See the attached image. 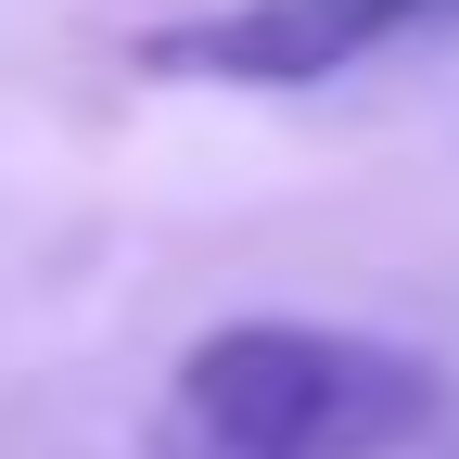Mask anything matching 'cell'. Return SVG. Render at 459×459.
Wrapping results in <instances>:
<instances>
[{"instance_id":"cell-1","label":"cell","mask_w":459,"mask_h":459,"mask_svg":"<svg viewBox=\"0 0 459 459\" xmlns=\"http://www.w3.org/2000/svg\"><path fill=\"white\" fill-rule=\"evenodd\" d=\"M434 370L370 332L243 319L204 332L153 409V459H395L434 421Z\"/></svg>"},{"instance_id":"cell-2","label":"cell","mask_w":459,"mask_h":459,"mask_svg":"<svg viewBox=\"0 0 459 459\" xmlns=\"http://www.w3.org/2000/svg\"><path fill=\"white\" fill-rule=\"evenodd\" d=\"M459 0H230L204 26H153L141 65L166 77H243V90H307V77H344L370 65L383 39L409 26H446Z\"/></svg>"}]
</instances>
